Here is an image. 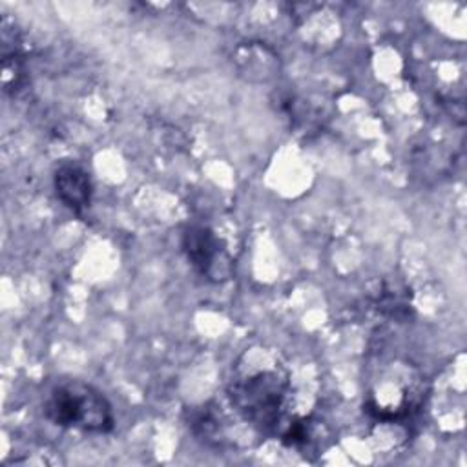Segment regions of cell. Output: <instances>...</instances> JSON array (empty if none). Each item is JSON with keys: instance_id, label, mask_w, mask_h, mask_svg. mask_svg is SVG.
Instances as JSON below:
<instances>
[{"instance_id": "1", "label": "cell", "mask_w": 467, "mask_h": 467, "mask_svg": "<svg viewBox=\"0 0 467 467\" xmlns=\"http://www.w3.org/2000/svg\"><path fill=\"white\" fill-rule=\"evenodd\" d=\"M290 390L292 374L283 354L266 345H252L232 365L226 400L252 431L277 434Z\"/></svg>"}, {"instance_id": "2", "label": "cell", "mask_w": 467, "mask_h": 467, "mask_svg": "<svg viewBox=\"0 0 467 467\" xmlns=\"http://www.w3.org/2000/svg\"><path fill=\"white\" fill-rule=\"evenodd\" d=\"M44 416L58 427L95 434L111 432L115 427L109 400L91 383L62 379L51 387L44 400Z\"/></svg>"}, {"instance_id": "3", "label": "cell", "mask_w": 467, "mask_h": 467, "mask_svg": "<svg viewBox=\"0 0 467 467\" xmlns=\"http://www.w3.org/2000/svg\"><path fill=\"white\" fill-rule=\"evenodd\" d=\"M423 398L421 372L409 363H390L370 387L363 407L374 420L390 423L410 418L423 405Z\"/></svg>"}, {"instance_id": "4", "label": "cell", "mask_w": 467, "mask_h": 467, "mask_svg": "<svg viewBox=\"0 0 467 467\" xmlns=\"http://www.w3.org/2000/svg\"><path fill=\"white\" fill-rule=\"evenodd\" d=\"M181 246L188 263L199 275L213 283L232 277L234 259L212 228L204 224H188L182 230Z\"/></svg>"}, {"instance_id": "5", "label": "cell", "mask_w": 467, "mask_h": 467, "mask_svg": "<svg viewBox=\"0 0 467 467\" xmlns=\"http://www.w3.org/2000/svg\"><path fill=\"white\" fill-rule=\"evenodd\" d=\"M57 197L75 213H84L91 204L93 182L89 171L78 161H60L53 173Z\"/></svg>"}, {"instance_id": "6", "label": "cell", "mask_w": 467, "mask_h": 467, "mask_svg": "<svg viewBox=\"0 0 467 467\" xmlns=\"http://www.w3.org/2000/svg\"><path fill=\"white\" fill-rule=\"evenodd\" d=\"M221 407L217 405H201L197 409L190 410L188 416V427L192 434L201 440L208 447H234V441L228 434L230 420L224 416Z\"/></svg>"}, {"instance_id": "7", "label": "cell", "mask_w": 467, "mask_h": 467, "mask_svg": "<svg viewBox=\"0 0 467 467\" xmlns=\"http://www.w3.org/2000/svg\"><path fill=\"white\" fill-rule=\"evenodd\" d=\"M26 78V62L24 55L15 40V46L9 47L4 44L2 49V80H4V89L7 93H16Z\"/></svg>"}]
</instances>
